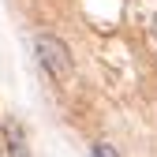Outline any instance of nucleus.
<instances>
[{
  "label": "nucleus",
  "instance_id": "4",
  "mask_svg": "<svg viewBox=\"0 0 157 157\" xmlns=\"http://www.w3.org/2000/svg\"><path fill=\"white\" fill-rule=\"evenodd\" d=\"M153 34H157V15H153Z\"/></svg>",
  "mask_w": 157,
  "mask_h": 157
},
{
  "label": "nucleus",
  "instance_id": "3",
  "mask_svg": "<svg viewBox=\"0 0 157 157\" xmlns=\"http://www.w3.org/2000/svg\"><path fill=\"white\" fill-rule=\"evenodd\" d=\"M94 153H97V157H116V146H109V142H97V146H94Z\"/></svg>",
  "mask_w": 157,
  "mask_h": 157
},
{
  "label": "nucleus",
  "instance_id": "1",
  "mask_svg": "<svg viewBox=\"0 0 157 157\" xmlns=\"http://www.w3.org/2000/svg\"><path fill=\"white\" fill-rule=\"evenodd\" d=\"M37 60H41V67L52 75V82H67L71 78V49L60 41V37H52V34H41L37 37Z\"/></svg>",
  "mask_w": 157,
  "mask_h": 157
},
{
  "label": "nucleus",
  "instance_id": "2",
  "mask_svg": "<svg viewBox=\"0 0 157 157\" xmlns=\"http://www.w3.org/2000/svg\"><path fill=\"white\" fill-rule=\"evenodd\" d=\"M0 131H4V150L8 153H26V139H23L15 120H0Z\"/></svg>",
  "mask_w": 157,
  "mask_h": 157
}]
</instances>
